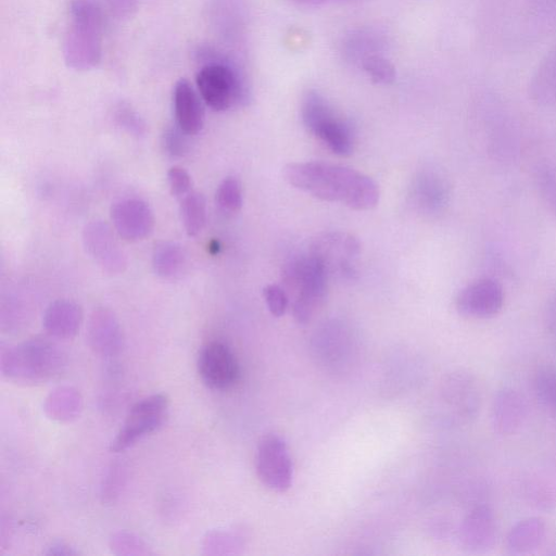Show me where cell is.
Segmentation results:
<instances>
[{"mask_svg": "<svg viewBox=\"0 0 556 556\" xmlns=\"http://www.w3.org/2000/svg\"><path fill=\"white\" fill-rule=\"evenodd\" d=\"M504 304L502 286L492 278H481L463 288L456 296L457 312L468 318L484 319L500 313Z\"/></svg>", "mask_w": 556, "mask_h": 556, "instance_id": "13", "label": "cell"}, {"mask_svg": "<svg viewBox=\"0 0 556 556\" xmlns=\"http://www.w3.org/2000/svg\"><path fill=\"white\" fill-rule=\"evenodd\" d=\"M533 389L539 402L556 412V368H540L533 378Z\"/></svg>", "mask_w": 556, "mask_h": 556, "instance_id": "28", "label": "cell"}, {"mask_svg": "<svg viewBox=\"0 0 556 556\" xmlns=\"http://www.w3.org/2000/svg\"><path fill=\"white\" fill-rule=\"evenodd\" d=\"M152 267L162 279H179L187 270L188 254L185 248L177 242L161 241L153 249Z\"/></svg>", "mask_w": 556, "mask_h": 556, "instance_id": "23", "label": "cell"}, {"mask_svg": "<svg viewBox=\"0 0 556 556\" xmlns=\"http://www.w3.org/2000/svg\"><path fill=\"white\" fill-rule=\"evenodd\" d=\"M198 371L202 381L214 390H229L240 378L239 363L228 345L211 341L200 351Z\"/></svg>", "mask_w": 556, "mask_h": 556, "instance_id": "11", "label": "cell"}, {"mask_svg": "<svg viewBox=\"0 0 556 556\" xmlns=\"http://www.w3.org/2000/svg\"><path fill=\"white\" fill-rule=\"evenodd\" d=\"M87 342L91 351L101 357H114L124 346V334L118 318L108 307H97L87 324Z\"/></svg>", "mask_w": 556, "mask_h": 556, "instance_id": "16", "label": "cell"}, {"mask_svg": "<svg viewBox=\"0 0 556 556\" xmlns=\"http://www.w3.org/2000/svg\"><path fill=\"white\" fill-rule=\"evenodd\" d=\"M342 329H323L315 338L316 357L329 366L344 364L351 352L353 343L351 337Z\"/></svg>", "mask_w": 556, "mask_h": 556, "instance_id": "24", "label": "cell"}, {"mask_svg": "<svg viewBox=\"0 0 556 556\" xmlns=\"http://www.w3.org/2000/svg\"><path fill=\"white\" fill-rule=\"evenodd\" d=\"M255 469L261 482L276 492H285L292 485L293 465L285 440L271 433L258 442Z\"/></svg>", "mask_w": 556, "mask_h": 556, "instance_id": "8", "label": "cell"}, {"mask_svg": "<svg viewBox=\"0 0 556 556\" xmlns=\"http://www.w3.org/2000/svg\"><path fill=\"white\" fill-rule=\"evenodd\" d=\"M192 59L201 65L195 84L208 108L223 112L250 103L251 86L236 52L200 43L192 50Z\"/></svg>", "mask_w": 556, "mask_h": 556, "instance_id": "2", "label": "cell"}, {"mask_svg": "<svg viewBox=\"0 0 556 556\" xmlns=\"http://www.w3.org/2000/svg\"><path fill=\"white\" fill-rule=\"evenodd\" d=\"M81 241L86 253L104 271L116 275L126 269V254L105 222L96 219L86 224Z\"/></svg>", "mask_w": 556, "mask_h": 556, "instance_id": "10", "label": "cell"}, {"mask_svg": "<svg viewBox=\"0 0 556 556\" xmlns=\"http://www.w3.org/2000/svg\"><path fill=\"white\" fill-rule=\"evenodd\" d=\"M45 554L46 555L72 556V555H78L79 552L75 547H73L71 544H68L67 542H65L63 540H55V541H52L46 547Z\"/></svg>", "mask_w": 556, "mask_h": 556, "instance_id": "41", "label": "cell"}, {"mask_svg": "<svg viewBox=\"0 0 556 556\" xmlns=\"http://www.w3.org/2000/svg\"><path fill=\"white\" fill-rule=\"evenodd\" d=\"M336 1H339V2H352V1H356V0H336Z\"/></svg>", "mask_w": 556, "mask_h": 556, "instance_id": "44", "label": "cell"}, {"mask_svg": "<svg viewBox=\"0 0 556 556\" xmlns=\"http://www.w3.org/2000/svg\"><path fill=\"white\" fill-rule=\"evenodd\" d=\"M103 15L92 0H73L63 38V59L74 71H90L102 59Z\"/></svg>", "mask_w": 556, "mask_h": 556, "instance_id": "4", "label": "cell"}, {"mask_svg": "<svg viewBox=\"0 0 556 556\" xmlns=\"http://www.w3.org/2000/svg\"><path fill=\"white\" fill-rule=\"evenodd\" d=\"M294 1L298 3H301V4H305V5H316V4L324 2L325 0H294Z\"/></svg>", "mask_w": 556, "mask_h": 556, "instance_id": "43", "label": "cell"}, {"mask_svg": "<svg viewBox=\"0 0 556 556\" xmlns=\"http://www.w3.org/2000/svg\"><path fill=\"white\" fill-rule=\"evenodd\" d=\"M528 415L525 397L515 389L504 387L495 393L490 412L493 431L500 435H511L523 425Z\"/></svg>", "mask_w": 556, "mask_h": 556, "instance_id": "17", "label": "cell"}, {"mask_svg": "<svg viewBox=\"0 0 556 556\" xmlns=\"http://www.w3.org/2000/svg\"><path fill=\"white\" fill-rule=\"evenodd\" d=\"M301 116L306 129L319 138L337 155L348 156L353 151L349 126L332 112L327 100L316 90H308L301 104Z\"/></svg>", "mask_w": 556, "mask_h": 556, "instance_id": "6", "label": "cell"}, {"mask_svg": "<svg viewBox=\"0 0 556 556\" xmlns=\"http://www.w3.org/2000/svg\"><path fill=\"white\" fill-rule=\"evenodd\" d=\"M46 414L58 421L75 419L83 407V399L77 390L72 387H60L53 390L46 399Z\"/></svg>", "mask_w": 556, "mask_h": 556, "instance_id": "25", "label": "cell"}, {"mask_svg": "<svg viewBox=\"0 0 556 556\" xmlns=\"http://www.w3.org/2000/svg\"><path fill=\"white\" fill-rule=\"evenodd\" d=\"M543 320L547 330L556 334V295L546 302L543 311Z\"/></svg>", "mask_w": 556, "mask_h": 556, "instance_id": "42", "label": "cell"}, {"mask_svg": "<svg viewBox=\"0 0 556 556\" xmlns=\"http://www.w3.org/2000/svg\"><path fill=\"white\" fill-rule=\"evenodd\" d=\"M263 294L271 315L280 317L286 313L289 299L281 287L278 285H268L264 288Z\"/></svg>", "mask_w": 556, "mask_h": 556, "instance_id": "39", "label": "cell"}, {"mask_svg": "<svg viewBox=\"0 0 556 556\" xmlns=\"http://www.w3.org/2000/svg\"><path fill=\"white\" fill-rule=\"evenodd\" d=\"M180 218L185 231L190 237L198 236L206 222V201L202 193L191 191L180 199Z\"/></svg>", "mask_w": 556, "mask_h": 556, "instance_id": "26", "label": "cell"}, {"mask_svg": "<svg viewBox=\"0 0 556 556\" xmlns=\"http://www.w3.org/2000/svg\"><path fill=\"white\" fill-rule=\"evenodd\" d=\"M534 181L543 202L556 217V164L551 162L538 164Z\"/></svg>", "mask_w": 556, "mask_h": 556, "instance_id": "27", "label": "cell"}, {"mask_svg": "<svg viewBox=\"0 0 556 556\" xmlns=\"http://www.w3.org/2000/svg\"><path fill=\"white\" fill-rule=\"evenodd\" d=\"M83 321L80 306L67 299L51 302L42 317V326L48 334L56 339H72L79 331Z\"/></svg>", "mask_w": 556, "mask_h": 556, "instance_id": "20", "label": "cell"}, {"mask_svg": "<svg viewBox=\"0 0 556 556\" xmlns=\"http://www.w3.org/2000/svg\"><path fill=\"white\" fill-rule=\"evenodd\" d=\"M111 13L117 18L130 17L138 8L139 0H105Z\"/></svg>", "mask_w": 556, "mask_h": 556, "instance_id": "40", "label": "cell"}, {"mask_svg": "<svg viewBox=\"0 0 556 556\" xmlns=\"http://www.w3.org/2000/svg\"><path fill=\"white\" fill-rule=\"evenodd\" d=\"M167 409L168 399L163 393H155L136 402L111 442V452L125 451L159 429L166 418Z\"/></svg>", "mask_w": 556, "mask_h": 556, "instance_id": "7", "label": "cell"}, {"mask_svg": "<svg viewBox=\"0 0 556 556\" xmlns=\"http://www.w3.org/2000/svg\"><path fill=\"white\" fill-rule=\"evenodd\" d=\"M112 552L117 555H147L150 554L147 543L137 534L119 531L110 539Z\"/></svg>", "mask_w": 556, "mask_h": 556, "instance_id": "32", "label": "cell"}, {"mask_svg": "<svg viewBox=\"0 0 556 556\" xmlns=\"http://www.w3.org/2000/svg\"><path fill=\"white\" fill-rule=\"evenodd\" d=\"M218 206L229 213L238 212L242 206V189L236 177L229 176L222 180L216 190Z\"/></svg>", "mask_w": 556, "mask_h": 556, "instance_id": "29", "label": "cell"}, {"mask_svg": "<svg viewBox=\"0 0 556 556\" xmlns=\"http://www.w3.org/2000/svg\"><path fill=\"white\" fill-rule=\"evenodd\" d=\"M115 232L126 241H140L149 237L154 228V214L150 205L139 198H123L110 210Z\"/></svg>", "mask_w": 556, "mask_h": 556, "instance_id": "12", "label": "cell"}, {"mask_svg": "<svg viewBox=\"0 0 556 556\" xmlns=\"http://www.w3.org/2000/svg\"><path fill=\"white\" fill-rule=\"evenodd\" d=\"M523 494L528 503L538 509L551 510L556 506V495L553 489L543 481H527Z\"/></svg>", "mask_w": 556, "mask_h": 556, "instance_id": "31", "label": "cell"}, {"mask_svg": "<svg viewBox=\"0 0 556 556\" xmlns=\"http://www.w3.org/2000/svg\"><path fill=\"white\" fill-rule=\"evenodd\" d=\"M527 5L538 22L556 27V0H527Z\"/></svg>", "mask_w": 556, "mask_h": 556, "instance_id": "38", "label": "cell"}, {"mask_svg": "<svg viewBox=\"0 0 556 556\" xmlns=\"http://www.w3.org/2000/svg\"><path fill=\"white\" fill-rule=\"evenodd\" d=\"M442 400L460 422H470L479 414L481 391L475 377L456 371L446 377L442 386Z\"/></svg>", "mask_w": 556, "mask_h": 556, "instance_id": "14", "label": "cell"}, {"mask_svg": "<svg viewBox=\"0 0 556 556\" xmlns=\"http://www.w3.org/2000/svg\"><path fill=\"white\" fill-rule=\"evenodd\" d=\"M285 179L294 188L328 202L368 211L379 202V188L367 175L348 166L323 161L290 163Z\"/></svg>", "mask_w": 556, "mask_h": 556, "instance_id": "1", "label": "cell"}, {"mask_svg": "<svg viewBox=\"0 0 556 556\" xmlns=\"http://www.w3.org/2000/svg\"><path fill=\"white\" fill-rule=\"evenodd\" d=\"M66 366V353L46 338H30L17 345L1 348V372L16 383L47 382L59 377Z\"/></svg>", "mask_w": 556, "mask_h": 556, "instance_id": "3", "label": "cell"}, {"mask_svg": "<svg viewBox=\"0 0 556 556\" xmlns=\"http://www.w3.org/2000/svg\"><path fill=\"white\" fill-rule=\"evenodd\" d=\"M387 34L378 27L363 26L349 31L342 39L341 53L345 61L359 65L369 56L383 54Z\"/></svg>", "mask_w": 556, "mask_h": 556, "instance_id": "18", "label": "cell"}, {"mask_svg": "<svg viewBox=\"0 0 556 556\" xmlns=\"http://www.w3.org/2000/svg\"><path fill=\"white\" fill-rule=\"evenodd\" d=\"M170 193L179 200L192 191V179L186 168L174 165L167 172Z\"/></svg>", "mask_w": 556, "mask_h": 556, "instance_id": "36", "label": "cell"}, {"mask_svg": "<svg viewBox=\"0 0 556 556\" xmlns=\"http://www.w3.org/2000/svg\"><path fill=\"white\" fill-rule=\"evenodd\" d=\"M498 526L493 510L484 504L477 505L465 516L459 529L460 546L471 553H484L496 542Z\"/></svg>", "mask_w": 556, "mask_h": 556, "instance_id": "15", "label": "cell"}, {"mask_svg": "<svg viewBox=\"0 0 556 556\" xmlns=\"http://www.w3.org/2000/svg\"><path fill=\"white\" fill-rule=\"evenodd\" d=\"M241 545L240 538L229 531H214L204 539L203 548L207 554L236 553Z\"/></svg>", "mask_w": 556, "mask_h": 556, "instance_id": "35", "label": "cell"}, {"mask_svg": "<svg viewBox=\"0 0 556 556\" xmlns=\"http://www.w3.org/2000/svg\"><path fill=\"white\" fill-rule=\"evenodd\" d=\"M528 93L538 105L556 108V47L535 66L529 79Z\"/></svg>", "mask_w": 556, "mask_h": 556, "instance_id": "21", "label": "cell"}, {"mask_svg": "<svg viewBox=\"0 0 556 556\" xmlns=\"http://www.w3.org/2000/svg\"><path fill=\"white\" fill-rule=\"evenodd\" d=\"M208 24L218 39L236 53L245 43L249 9L245 0H208Z\"/></svg>", "mask_w": 556, "mask_h": 556, "instance_id": "9", "label": "cell"}, {"mask_svg": "<svg viewBox=\"0 0 556 556\" xmlns=\"http://www.w3.org/2000/svg\"><path fill=\"white\" fill-rule=\"evenodd\" d=\"M361 66L368 77L376 84L389 85L396 78L395 67L384 56V54L369 56L361 64Z\"/></svg>", "mask_w": 556, "mask_h": 556, "instance_id": "30", "label": "cell"}, {"mask_svg": "<svg viewBox=\"0 0 556 556\" xmlns=\"http://www.w3.org/2000/svg\"><path fill=\"white\" fill-rule=\"evenodd\" d=\"M125 470L121 465H114L110 468L101 486V497L103 502H112L121 492L125 481Z\"/></svg>", "mask_w": 556, "mask_h": 556, "instance_id": "37", "label": "cell"}, {"mask_svg": "<svg viewBox=\"0 0 556 556\" xmlns=\"http://www.w3.org/2000/svg\"><path fill=\"white\" fill-rule=\"evenodd\" d=\"M189 136L176 123L167 126L162 135L165 153L172 157L185 156L190 149Z\"/></svg>", "mask_w": 556, "mask_h": 556, "instance_id": "33", "label": "cell"}, {"mask_svg": "<svg viewBox=\"0 0 556 556\" xmlns=\"http://www.w3.org/2000/svg\"><path fill=\"white\" fill-rule=\"evenodd\" d=\"M176 124L188 135L200 132L204 126V109L193 86L185 78L176 81L173 89Z\"/></svg>", "mask_w": 556, "mask_h": 556, "instance_id": "19", "label": "cell"}, {"mask_svg": "<svg viewBox=\"0 0 556 556\" xmlns=\"http://www.w3.org/2000/svg\"><path fill=\"white\" fill-rule=\"evenodd\" d=\"M328 275L324 263L312 253L291 261L285 268V282L294 291L292 313L298 324H308L321 307Z\"/></svg>", "mask_w": 556, "mask_h": 556, "instance_id": "5", "label": "cell"}, {"mask_svg": "<svg viewBox=\"0 0 556 556\" xmlns=\"http://www.w3.org/2000/svg\"><path fill=\"white\" fill-rule=\"evenodd\" d=\"M114 119L127 132L140 137L146 132V123L128 103L119 102L113 113Z\"/></svg>", "mask_w": 556, "mask_h": 556, "instance_id": "34", "label": "cell"}, {"mask_svg": "<svg viewBox=\"0 0 556 556\" xmlns=\"http://www.w3.org/2000/svg\"><path fill=\"white\" fill-rule=\"evenodd\" d=\"M546 538V525L539 517H528L515 523L505 540L507 551L523 555L538 549Z\"/></svg>", "mask_w": 556, "mask_h": 556, "instance_id": "22", "label": "cell"}]
</instances>
